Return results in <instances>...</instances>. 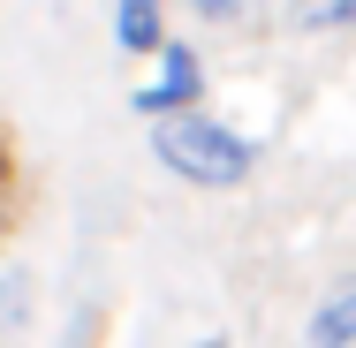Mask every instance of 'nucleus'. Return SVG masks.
Masks as SVG:
<instances>
[{
	"instance_id": "1",
	"label": "nucleus",
	"mask_w": 356,
	"mask_h": 348,
	"mask_svg": "<svg viewBox=\"0 0 356 348\" xmlns=\"http://www.w3.org/2000/svg\"><path fill=\"white\" fill-rule=\"evenodd\" d=\"M152 151H159V167H175V174L197 182V190H235V182H250V167H258V144L235 137V129H220L213 114L159 122V129H152Z\"/></svg>"
},
{
	"instance_id": "2",
	"label": "nucleus",
	"mask_w": 356,
	"mask_h": 348,
	"mask_svg": "<svg viewBox=\"0 0 356 348\" xmlns=\"http://www.w3.org/2000/svg\"><path fill=\"white\" fill-rule=\"evenodd\" d=\"M197 91H205V69H197V53L190 46H167L159 53V83H144V91H129V114L137 122H182V114H197Z\"/></svg>"
},
{
	"instance_id": "3",
	"label": "nucleus",
	"mask_w": 356,
	"mask_h": 348,
	"mask_svg": "<svg viewBox=\"0 0 356 348\" xmlns=\"http://www.w3.org/2000/svg\"><path fill=\"white\" fill-rule=\"evenodd\" d=\"M303 341H311V348H349V341H356V273L334 280V288L318 295V310H311Z\"/></svg>"
},
{
	"instance_id": "4",
	"label": "nucleus",
	"mask_w": 356,
	"mask_h": 348,
	"mask_svg": "<svg viewBox=\"0 0 356 348\" xmlns=\"http://www.w3.org/2000/svg\"><path fill=\"white\" fill-rule=\"evenodd\" d=\"M114 46L122 53H167V23H159V0H114Z\"/></svg>"
},
{
	"instance_id": "5",
	"label": "nucleus",
	"mask_w": 356,
	"mask_h": 348,
	"mask_svg": "<svg viewBox=\"0 0 356 348\" xmlns=\"http://www.w3.org/2000/svg\"><path fill=\"white\" fill-rule=\"evenodd\" d=\"M23 318H31V273H23V265H8V273H0V326H8V333H23Z\"/></svg>"
},
{
	"instance_id": "6",
	"label": "nucleus",
	"mask_w": 356,
	"mask_h": 348,
	"mask_svg": "<svg viewBox=\"0 0 356 348\" xmlns=\"http://www.w3.org/2000/svg\"><path fill=\"white\" fill-rule=\"evenodd\" d=\"M303 31H356V0H311Z\"/></svg>"
},
{
	"instance_id": "7",
	"label": "nucleus",
	"mask_w": 356,
	"mask_h": 348,
	"mask_svg": "<svg viewBox=\"0 0 356 348\" xmlns=\"http://www.w3.org/2000/svg\"><path fill=\"white\" fill-rule=\"evenodd\" d=\"M197 8H205V15H227V8H235V0H197Z\"/></svg>"
},
{
	"instance_id": "8",
	"label": "nucleus",
	"mask_w": 356,
	"mask_h": 348,
	"mask_svg": "<svg viewBox=\"0 0 356 348\" xmlns=\"http://www.w3.org/2000/svg\"><path fill=\"white\" fill-rule=\"evenodd\" d=\"M190 348H227V333H205V341H190Z\"/></svg>"
}]
</instances>
